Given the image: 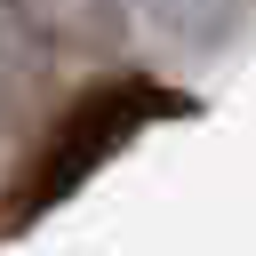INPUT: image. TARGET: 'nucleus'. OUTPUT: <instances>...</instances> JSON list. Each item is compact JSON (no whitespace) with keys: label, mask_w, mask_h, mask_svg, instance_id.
Returning a JSON list of instances; mask_svg holds the SVG:
<instances>
[{"label":"nucleus","mask_w":256,"mask_h":256,"mask_svg":"<svg viewBox=\"0 0 256 256\" xmlns=\"http://www.w3.org/2000/svg\"><path fill=\"white\" fill-rule=\"evenodd\" d=\"M168 120H200V96L152 80V72H104L88 80L80 96H64L48 112V128L32 136V152L8 168L0 184V240H24L32 224H48L64 200H80L144 128H168Z\"/></svg>","instance_id":"1"},{"label":"nucleus","mask_w":256,"mask_h":256,"mask_svg":"<svg viewBox=\"0 0 256 256\" xmlns=\"http://www.w3.org/2000/svg\"><path fill=\"white\" fill-rule=\"evenodd\" d=\"M128 48V0H0V96L56 72H112Z\"/></svg>","instance_id":"2"},{"label":"nucleus","mask_w":256,"mask_h":256,"mask_svg":"<svg viewBox=\"0 0 256 256\" xmlns=\"http://www.w3.org/2000/svg\"><path fill=\"white\" fill-rule=\"evenodd\" d=\"M160 32H176L184 48H224L248 16V0H136Z\"/></svg>","instance_id":"3"}]
</instances>
